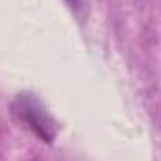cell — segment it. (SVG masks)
Masks as SVG:
<instances>
[{
	"label": "cell",
	"mask_w": 161,
	"mask_h": 161,
	"mask_svg": "<svg viewBox=\"0 0 161 161\" xmlns=\"http://www.w3.org/2000/svg\"><path fill=\"white\" fill-rule=\"evenodd\" d=\"M11 113L26 129H30L43 142L51 144L54 141V135H56L54 122L45 113L40 101L34 99L32 96H28V94L17 96L15 101L11 103Z\"/></svg>",
	"instance_id": "6da1fadb"
},
{
	"label": "cell",
	"mask_w": 161,
	"mask_h": 161,
	"mask_svg": "<svg viewBox=\"0 0 161 161\" xmlns=\"http://www.w3.org/2000/svg\"><path fill=\"white\" fill-rule=\"evenodd\" d=\"M68 4H69L71 8H82V6L86 4V0H68Z\"/></svg>",
	"instance_id": "7a4b0ae2"
}]
</instances>
